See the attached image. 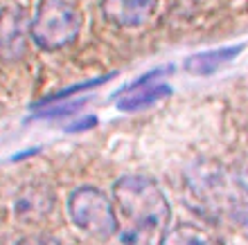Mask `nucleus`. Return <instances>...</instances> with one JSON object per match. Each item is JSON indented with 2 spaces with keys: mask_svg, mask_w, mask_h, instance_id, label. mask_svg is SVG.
Returning <instances> with one entry per match:
<instances>
[{
  "mask_svg": "<svg viewBox=\"0 0 248 245\" xmlns=\"http://www.w3.org/2000/svg\"><path fill=\"white\" fill-rule=\"evenodd\" d=\"M68 216L72 225L97 241H108L118 234V216L111 198L97 187H79L68 198Z\"/></svg>",
  "mask_w": 248,
  "mask_h": 245,
  "instance_id": "3",
  "label": "nucleus"
},
{
  "mask_svg": "<svg viewBox=\"0 0 248 245\" xmlns=\"http://www.w3.org/2000/svg\"><path fill=\"white\" fill-rule=\"evenodd\" d=\"M158 9V0H99L106 23L118 29H138L147 25Z\"/></svg>",
  "mask_w": 248,
  "mask_h": 245,
  "instance_id": "5",
  "label": "nucleus"
},
{
  "mask_svg": "<svg viewBox=\"0 0 248 245\" xmlns=\"http://www.w3.org/2000/svg\"><path fill=\"white\" fill-rule=\"evenodd\" d=\"M160 245H217V241L203 227L181 223V225L165 230V234L160 236Z\"/></svg>",
  "mask_w": 248,
  "mask_h": 245,
  "instance_id": "8",
  "label": "nucleus"
},
{
  "mask_svg": "<svg viewBox=\"0 0 248 245\" xmlns=\"http://www.w3.org/2000/svg\"><path fill=\"white\" fill-rule=\"evenodd\" d=\"M16 245H61V243L54 236H47V234H34V236L20 239Z\"/></svg>",
  "mask_w": 248,
  "mask_h": 245,
  "instance_id": "13",
  "label": "nucleus"
},
{
  "mask_svg": "<svg viewBox=\"0 0 248 245\" xmlns=\"http://www.w3.org/2000/svg\"><path fill=\"white\" fill-rule=\"evenodd\" d=\"M171 92L170 86L163 84H151V86H142V88H136V90H126V97H122L118 101V108L122 113H133V110H142L151 103H156L158 99L167 97Z\"/></svg>",
  "mask_w": 248,
  "mask_h": 245,
  "instance_id": "9",
  "label": "nucleus"
},
{
  "mask_svg": "<svg viewBox=\"0 0 248 245\" xmlns=\"http://www.w3.org/2000/svg\"><path fill=\"white\" fill-rule=\"evenodd\" d=\"M115 245H149V232L138 225H131L126 230H122V232L118 230Z\"/></svg>",
  "mask_w": 248,
  "mask_h": 245,
  "instance_id": "11",
  "label": "nucleus"
},
{
  "mask_svg": "<svg viewBox=\"0 0 248 245\" xmlns=\"http://www.w3.org/2000/svg\"><path fill=\"white\" fill-rule=\"evenodd\" d=\"M244 45H230V47H219V50H208V52H199V54H192L183 61V70L187 74H194V77H208V74H215L217 70H221L230 61H235L239 54H242Z\"/></svg>",
  "mask_w": 248,
  "mask_h": 245,
  "instance_id": "7",
  "label": "nucleus"
},
{
  "mask_svg": "<svg viewBox=\"0 0 248 245\" xmlns=\"http://www.w3.org/2000/svg\"><path fill=\"white\" fill-rule=\"evenodd\" d=\"M221 245H248V220L230 214V225L223 230Z\"/></svg>",
  "mask_w": 248,
  "mask_h": 245,
  "instance_id": "10",
  "label": "nucleus"
},
{
  "mask_svg": "<svg viewBox=\"0 0 248 245\" xmlns=\"http://www.w3.org/2000/svg\"><path fill=\"white\" fill-rule=\"evenodd\" d=\"M113 200L133 225L142 227L147 232L163 230L171 218L167 196L147 175H122L113 185Z\"/></svg>",
  "mask_w": 248,
  "mask_h": 245,
  "instance_id": "1",
  "label": "nucleus"
},
{
  "mask_svg": "<svg viewBox=\"0 0 248 245\" xmlns=\"http://www.w3.org/2000/svg\"><path fill=\"white\" fill-rule=\"evenodd\" d=\"M30 18L18 5L0 9V63H16L27 54Z\"/></svg>",
  "mask_w": 248,
  "mask_h": 245,
  "instance_id": "4",
  "label": "nucleus"
},
{
  "mask_svg": "<svg viewBox=\"0 0 248 245\" xmlns=\"http://www.w3.org/2000/svg\"><path fill=\"white\" fill-rule=\"evenodd\" d=\"M81 23V14L70 0H39L30 20V36L41 50L57 52L77 41Z\"/></svg>",
  "mask_w": 248,
  "mask_h": 245,
  "instance_id": "2",
  "label": "nucleus"
},
{
  "mask_svg": "<svg viewBox=\"0 0 248 245\" xmlns=\"http://www.w3.org/2000/svg\"><path fill=\"white\" fill-rule=\"evenodd\" d=\"M54 207V194L43 185H25L14 198V214L16 218L36 223L43 220Z\"/></svg>",
  "mask_w": 248,
  "mask_h": 245,
  "instance_id": "6",
  "label": "nucleus"
},
{
  "mask_svg": "<svg viewBox=\"0 0 248 245\" xmlns=\"http://www.w3.org/2000/svg\"><path fill=\"white\" fill-rule=\"evenodd\" d=\"M237 187L242 191V202H239V207H237L232 214L248 218V164L239 171V175H237Z\"/></svg>",
  "mask_w": 248,
  "mask_h": 245,
  "instance_id": "12",
  "label": "nucleus"
}]
</instances>
